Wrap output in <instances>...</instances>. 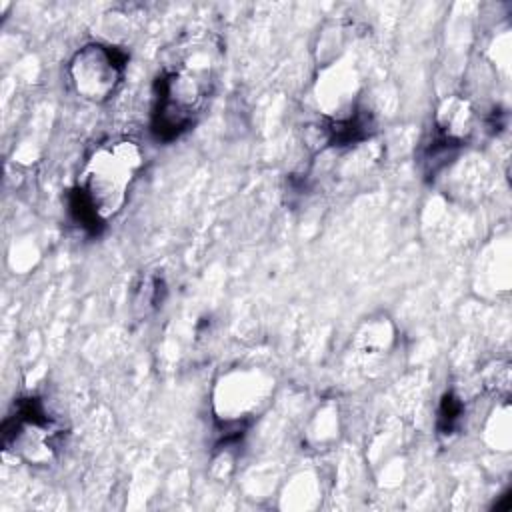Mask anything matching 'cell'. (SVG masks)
Returning a JSON list of instances; mask_svg holds the SVG:
<instances>
[{
    "label": "cell",
    "mask_w": 512,
    "mask_h": 512,
    "mask_svg": "<svg viewBox=\"0 0 512 512\" xmlns=\"http://www.w3.org/2000/svg\"><path fill=\"white\" fill-rule=\"evenodd\" d=\"M142 166L144 154L134 140H106L92 150L74 188L106 224L126 204Z\"/></svg>",
    "instance_id": "cell-2"
},
{
    "label": "cell",
    "mask_w": 512,
    "mask_h": 512,
    "mask_svg": "<svg viewBox=\"0 0 512 512\" xmlns=\"http://www.w3.org/2000/svg\"><path fill=\"white\" fill-rule=\"evenodd\" d=\"M64 436V426L48 412L40 396L18 398L2 424L4 448L30 464L52 462L64 444Z\"/></svg>",
    "instance_id": "cell-3"
},
{
    "label": "cell",
    "mask_w": 512,
    "mask_h": 512,
    "mask_svg": "<svg viewBox=\"0 0 512 512\" xmlns=\"http://www.w3.org/2000/svg\"><path fill=\"white\" fill-rule=\"evenodd\" d=\"M468 138L460 136L452 130H448L442 124L434 122V130L430 138L422 144L418 154V164L422 174L430 180L436 178L454 158L460 154V150L466 146Z\"/></svg>",
    "instance_id": "cell-6"
},
{
    "label": "cell",
    "mask_w": 512,
    "mask_h": 512,
    "mask_svg": "<svg viewBox=\"0 0 512 512\" xmlns=\"http://www.w3.org/2000/svg\"><path fill=\"white\" fill-rule=\"evenodd\" d=\"M316 132L324 146H352L368 140L376 132V120L370 110L356 106L344 116L326 118L318 124Z\"/></svg>",
    "instance_id": "cell-5"
},
{
    "label": "cell",
    "mask_w": 512,
    "mask_h": 512,
    "mask_svg": "<svg viewBox=\"0 0 512 512\" xmlns=\"http://www.w3.org/2000/svg\"><path fill=\"white\" fill-rule=\"evenodd\" d=\"M222 46L212 36L180 40L166 52L152 84L150 132L158 142H174L198 124L216 92Z\"/></svg>",
    "instance_id": "cell-1"
},
{
    "label": "cell",
    "mask_w": 512,
    "mask_h": 512,
    "mask_svg": "<svg viewBox=\"0 0 512 512\" xmlns=\"http://www.w3.org/2000/svg\"><path fill=\"white\" fill-rule=\"evenodd\" d=\"M126 66V50L102 42H90L78 48L70 58L68 80L78 98L102 104L110 100L122 84Z\"/></svg>",
    "instance_id": "cell-4"
},
{
    "label": "cell",
    "mask_w": 512,
    "mask_h": 512,
    "mask_svg": "<svg viewBox=\"0 0 512 512\" xmlns=\"http://www.w3.org/2000/svg\"><path fill=\"white\" fill-rule=\"evenodd\" d=\"M488 374H490V378H486V380H488L486 386L492 388V390H496V396L506 398V396H508V390H510V366H508L506 362L496 360V362L490 366Z\"/></svg>",
    "instance_id": "cell-9"
},
{
    "label": "cell",
    "mask_w": 512,
    "mask_h": 512,
    "mask_svg": "<svg viewBox=\"0 0 512 512\" xmlns=\"http://www.w3.org/2000/svg\"><path fill=\"white\" fill-rule=\"evenodd\" d=\"M462 416H464L462 398L454 390L444 392V396L440 400V406H438V416H436L438 434L444 436V438L452 436L458 430V426L462 422Z\"/></svg>",
    "instance_id": "cell-7"
},
{
    "label": "cell",
    "mask_w": 512,
    "mask_h": 512,
    "mask_svg": "<svg viewBox=\"0 0 512 512\" xmlns=\"http://www.w3.org/2000/svg\"><path fill=\"white\" fill-rule=\"evenodd\" d=\"M140 296L136 300V304H142L144 308H156L162 304L164 294H166V284L160 276H148L144 278L142 286H140Z\"/></svg>",
    "instance_id": "cell-8"
},
{
    "label": "cell",
    "mask_w": 512,
    "mask_h": 512,
    "mask_svg": "<svg viewBox=\"0 0 512 512\" xmlns=\"http://www.w3.org/2000/svg\"><path fill=\"white\" fill-rule=\"evenodd\" d=\"M494 508H496V510H508V508H510V496H508V494H504V496H502V500H500Z\"/></svg>",
    "instance_id": "cell-10"
}]
</instances>
